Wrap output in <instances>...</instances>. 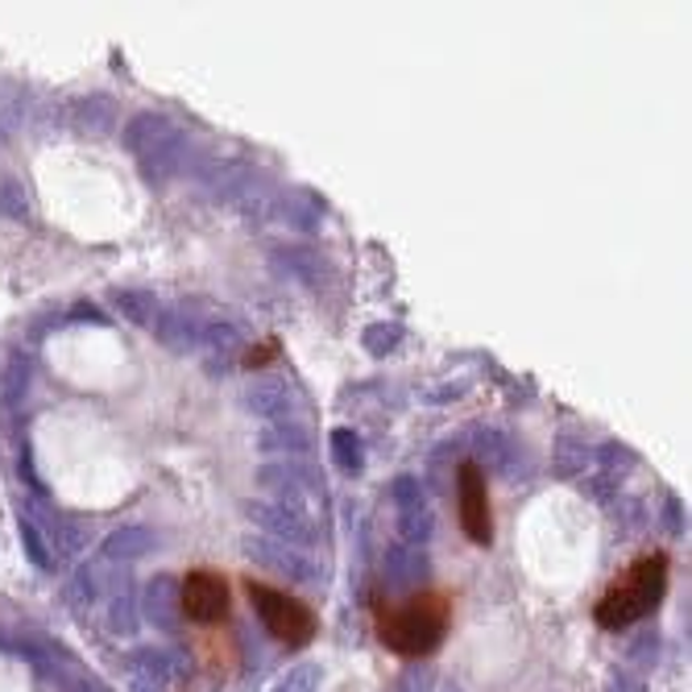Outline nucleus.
I'll return each instance as SVG.
<instances>
[{
    "mask_svg": "<svg viewBox=\"0 0 692 692\" xmlns=\"http://www.w3.org/2000/svg\"><path fill=\"white\" fill-rule=\"evenodd\" d=\"M452 626V597L440 588L411 593L407 602H378L374 606V630L386 651L402 659L432 656Z\"/></svg>",
    "mask_w": 692,
    "mask_h": 692,
    "instance_id": "f257e3e1",
    "label": "nucleus"
},
{
    "mask_svg": "<svg viewBox=\"0 0 692 692\" xmlns=\"http://www.w3.org/2000/svg\"><path fill=\"white\" fill-rule=\"evenodd\" d=\"M663 593H668V555L647 552L626 572H618V581L597 597L593 618L606 630H626V626L642 623L647 614H656Z\"/></svg>",
    "mask_w": 692,
    "mask_h": 692,
    "instance_id": "f03ea898",
    "label": "nucleus"
},
{
    "mask_svg": "<svg viewBox=\"0 0 692 692\" xmlns=\"http://www.w3.org/2000/svg\"><path fill=\"white\" fill-rule=\"evenodd\" d=\"M245 593H249V602L258 609L261 626H266L282 647H307V642L315 639L320 623H315L312 606H303L294 593L266 585V581H253V576L245 581Z\"/></svg>",
    "mask_w": 692,
    "mask_h": 692,
    "instance_id": "7ed1b4c3",
    "label": "nucleus"
},
{
    "mask_svg": "<svg viewBox=\"0 0 692 692\" xmlns=\"http://www.w3.org/2000/svg\"><path fill=\"white\" fill-rule=\"evenodd\" d=\"M456 519L468 543L489 548L494 543V506H489V482L477 461H465L456 468Z\"/></svg>",
    "mask_w": 692,
    "mask_h": 692,
    "instance_id": "20e7f679",
    "label": "nucleus"
},
{
    "mask_svg": "<svg viewBox=\"0 0 692 692\" xmlns=\"http://www.w3.org/2000/svg\"><path fill=\"white\" fill-rule=\"evenodd\" d=\"M179 606H183V618H191L195 626H220L233 609V588L225 572L191 569L179 585Z\"/></svg>",
    "mask_w": 692,
    "mask_h": 692,
    "instance_id": "39448f33",
    "label": "nucleus"
},
{
    "mask_svg": "<svg viewBox=\"0 0 692 692\" xmlns=\"http://www.w3.org/2000/svg\"><path fill=\"white\" fill-rule=\"evenodd\" d=\"M274 353H278V345H274V340H270V345L261 348V353H249L245 361H249V365H253V369H258V365H266V361H270V357H274Z\"/></svg>",
    "mask_w": 692,
    "mask_h": 692,
    "instance_id": "423d86ee",
    "label": "nucleus"
}]
</instances>
